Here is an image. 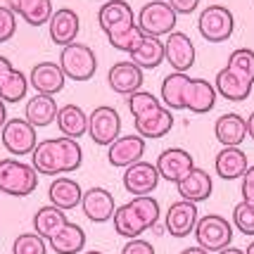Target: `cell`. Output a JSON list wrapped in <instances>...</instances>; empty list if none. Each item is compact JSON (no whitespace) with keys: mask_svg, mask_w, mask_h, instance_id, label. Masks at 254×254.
Segmentation results:
<instances>
[{"mask_svg":"<svg viewBox=\"0 0 254 254\" xmlns=\"http://www.w3.org/2000/svg\"><path fill=\"white\" fill-rule=\"evenodd\" d=\"M162 102L166 110L181 112L188 110L192 114H207L216 105V88L207 78H190L188 74H169L159 88Z\"/></svg>","mask_w":254,"mask_h":254,"instance_id":"obj_1","label":"cell"},{"mask_svg":"<svg viewBox=\"0 0 254 254\" xmlns=\"http://www.w3.org/2000/svg\"><path fill=\"white\" fill-rule=\"evenodd\" d=\"M83 164V150L78 140H71V138H48L43 143L36 145L31 155V166L36 169V174L41 176H64V174H71L81 169Z\"/></svg>","mask_w":254,"mask_h":254,"instance_id":"obj_2","label":"cell"},{"mask_svg":"<svg viewBox=\"0 0 254 254\" xmlns=\"http://www.w3.org/2000/svg\"><path fill=\"white\" fill-rule=\"evenodd\" d=\"M159 216H162L159 202L152 195H145V197H133L131 202L117 207L112 223L117 235H122L126 240H135L145 231H152L159 223Z\"/></svg>","mask_w":254,"mask_h":254,"instance_id":"obj_3","label":"cell"},{"mask_svg":"<svg viewBox=\"0 0 254 254\" xmlns=\"http://www.w3.org/2000/svg\"><path fill=\"white\" fill-rule=\"evenodd\" d=\"M38 188V174L31 164L14 157L0 159V192L10 197H26Z\"/></svg>","mask_w":254,"mask_h":254,"instance_id":"obj_4","label":"cell"},{"mask_svg":"<svg viewBox=\"0 0 254 254\" xmlns=\"http://www.w3.org/2000/svg\"><path fill=\"white\" fill-rule=\"evenodd\" d=\"M178 14L171 10V5L166 0H150L138 10L135 17V26L140 29L143 36H152V38H162L176 31Z\"/></svg>","mask_w":254,"mask_h":254,"instance_id":"obj_5","label":"cell"},{"mask_svg":"<svg viewBox=\"0 0 254 254\" xmlns=\"http://www.w3.org/2000/svg\"><path fill=\"white\" fill-rule=\"evenodd\" d=\"M195 240L197 247H202L204 252H221L226 247H231L233 243V223L228 219H223L221 214H207L197 219L195 226Z\"/></svg>","mask_w":254,"mask_h":254,"instance_id":"obj_6","label":"cell"},{"mask_svg":"<svg viewBox=\"0 0 254 254\" xmlns=\"http://www.w3.org/2000/svg\"><path fill=\"white\" fill-rule=\"evenodd\" d=\"M57 64L64 71V76L71 78V81H90L98 71V57L88 45L71 43L62 48Z\"/></svg>","mask_w":254,"mask_h":254,"instance_id":"obj_7","label":"cell"},{"mask_svg":"<svg viewBox=\"0 0 254 254\" xmlns=\"http://www.w3.org/2000/svg\"><path fill=\"white\" fill-rule=\"evenodd\" d=\"M0 140L12 157H24L33 155V150L38 145V135H36V128L24 117H12L0 128Z\"/></svg>","mask_w":254,"mask_h":254,"instance_id":"obj_8","label":"cell"},{"mask_svg":"<svg viewBox=\"0 0 254 254\" xmlns=\"http://www.w3.org/2000/svg\"><path fill=\"white\" fill-rule=\"evenodd\" d=\"M235 29V17L228 7L223 5H209L199 12L197 17V31L204 41L209 43H223L233 36Z\"/></svg>","mask_w":254,"mask_h":254,"instance_id":"obj_9","label":"cell"},{"mask_svg":"<svg viewBox=\"0 0 254 254\" xmlns=\"http://www.w3.org/2000/svg\"><path fill=\"white\" fill-rule=\"evenodd\" d=\"M88 135L95 145L110 147L122 135V117L110 105H100L88 114Z\"/></svg>","mask_w":254,"mask_h":254,"instance_id":"obj_10","label":"cell"},{"mask_svg":"<svg viewBox=\"0 0 254 254\" xmlns=\"http://www.w3.org/2000/svg\"><path fill=\"white\" fill-rule=\"evenodd\" d=\"M98 22L100 29L105 31V36L110 38V36L133 29L135 26V14H133V7L126 0H107L98 10Z\"/></svg>","mask_w":254,"mask_h":254,"instance_id":"obj_11","label":"cell"},{"mask_svg":"<svg viewBox=\"0 0 254 254\" xmlns=\"http://www.w3.org/2000/svg\"><path fill=\"white\" fill-rule=\"evenodd\" d=\"M195 45L190 41L188 33L183 31H171L164 41V60L171 64V69L176 74H186L195 64Z\"/></svg>","mask_w":254,"mask_h":254,"instance_id":"obj_12","label":"cell"},{"mask_svg":"<svg viewBox=\"0 0 254 254\" xmlns=\"http://www.w3.org/2000/svg\"><path fill=\"white\" fill-rule=\"evenodd\" d=\"M155 166L159 171V178H164L169 183H178L181 178H186L195 169V159L183 147H166L159 152Z\"/></svg>","mask_w":254,"mask_h":254,"instance_id":"obj_13","label":"cell"},{"mask_svg":"<svg viewBox=\"0 0 254 254\" xmlns=\"http://www.w3.org/2000/svg\"><path fill=\"white\" fill-rule=\"evenodd\" d=\"M145 155V138L138 133L131 135H119L114 143L107 147V162L114 169H128V166L143 162Z\"/></svg>","mask_w":254,"mask_h":254,"instance_id":"obj_14","label":"cell"},{"mask_svg":"<svg viewBox=\"0 0 254 254\" xmlns=\"http://www.w3.org/2000/svg\"><path fill=\"white\" fill-rule=\"evenodd\" d=\"M81 211L83 216L93 223H107L112 221L114 211H117V202L107 188H88L83 190V197H81Z\"/></svg>","mask_w":254,"mask_h":254,"instance_id":"obj_15","label":"cell"},{"mask_svg":"<svg viewBox=\"0 0 254 254\" xmlns=\"http://www.w3.org/2000/svg\"><path fill=\"white\" fill-rule=\"evenodd\" d=\"M197 204L192 202H186V199H178L174 202L169 209H166V216H164V228L171 238H188L190 233L195 231L197 226Z\"/></svg>","mask_w":254,"mask_h":254,"instance_id":"obj_16","label":"cell"},{"mask_svg":"<svg viewBox=\"0 0 254 254\" xmlns=\"http://www.w3.org/2000/svg\"><path fill=\"white\" fill-rule=\"evenodd\" d=\"M143 81L145 74L138 64H133L131 60H124V62H117V64L110 66L107 71V83L110 88L117 93V95H133L138 90H143Z\"/></svg>","mask_w":254,"mask_h":254,"instance_id":"obj_17","label":"cell"},{"mask_svg":"<svg viewBox=\"0 0 254 254\" xmlns=\"http://www.w3.org/2000/svg\"><path fill=\"white\" fill-rule=\"evenodd\" d=\"M159 171H157L155 164H150V162H138V164L128 166L126 171H124V188L126 192H131L133 197H145V195H150V192H155L157 186H159Z\"/></svg>","mask_w":254,"mask_h":254,"instance_id":"obj_18","label":"cell"},{"mask_svg":"<svg viewBox=\"0 0 254 254\" xmlns=\"http://www.w3.org/2000/svg\"><path fill=\"white\" fill-rule=\"evenodd\" d=\"M64 83H66V76L57 62H38V64L31 69V74H29V86H31L38 95L55 98L57 93H62Z\"/></svg>","mask_w":254,"mask_h":254,"instance_id":"obj_19","label":"cell"},{"mask_svg":"<svg viewBox=\"0 0 254 254\" xmlns=\"http://www.w3.org/2000/svg\"><path fill=\"white\" fill-rule=\"evenodd\" d=\"M133 126H135V133L140 135V138H164L166 133L174 128V112L166 110L164 105L162 107H157L152 112H145L140 117H135L133 119Z\"/></svg>","mask_w":254,"mask_h":254,"instance_id":"obj_20","label":"cell"},{"mask_svg":"<svg viewBox=\"0 0 254 254\" xmlns=\"http://www.w3.org/2000/svg\"><path fill=\"white\" fill-rule=\"evenodd\" d=\"M48 24H50V41L55 45L64 48V45L76 43L78 29H81V19H78V14L71 10V7H60V10H55Z\"/></svg>","mask_w":254,"mask_h":254,"instance_id":"obj_21","label":"cell"},{"mask_svg":"<svg viewBox=\"0 0 254 254\" xmlns=\"http://www.w3.org/2000/svg\"><path fill=\"white\" fill-rule=\"evenodd\" d=\"M176 190L181 199H186V202H192V204H199V202H204V199L211 197V190H214V181L211 176L204 171V169H192L186 178H181L176 183Z\"/></svg>","mask_w":254,"mask_h":254,"instance_id":"obj_22","label":"cell"},{"mask_svg":"<svg viewBox=\"0 0 254 254\" xmlns=\"http://www.w3.org/2000/svg\"><path fill=\"white\" fill-rule=\"evenodd\" d=\"M81 197H83L81 186L69 176H57L55 181L50 183V188H48L50 204L57 207V209H62L64 214L71 209H76V207H81Z\"/></svg>","mask_w":254,"mask_h":254,"instance_id":"obj_23","label":"cell"},{"mask_svg":"<svg viewBox=\"0 0 254 254\" xmlns=\"http://www.w3.org/2000/svg\"><path fill=\"white\" fill-rule=\"evenodd\" d=\"M247 169H250V162H247V155L240 147H223L214 157V171L223 181L243 178Z\"/></svg>","mask_w":254,"mask_h":254,"instance_id":"obj_24","label":"cell"},{"mask_svg":"<svg viewBox=\"0 0 254 254\" xmlns=\"http://www.w3.org/2000/svg\"><path fill=\"white\" fill-rule=\"evenodd\" d=\"M214 135L223 147H240V143L247 138V119L235 112L221 114L214 124Z\"/></svg>","mask_w":254,"mask_h":254,"instance_id":"obj_25","label":"cell"},{"mask_svg":"<svg viewBox=\"0 0 254 254\" xmlns=\"http://www.w3.org/2000/svg\"><path fill=\"white\" fill-rule=\"evenodd\" d=\"M5 7H10L17 17H22L31 26H43L53 17V0H5Z\"/></svg>","mask_w":254,"mask_h":254,"instance_id":"obj_26","label":"cell"},{"mask_svg":"<svg viewBox=\"0 0 254 254\" xmlns=\"http://www.w3.org/2000/svg\"><path fill=\"white\" fill-rule=\"evenodd\" d=\"M252 86L254 83H250V81L243 76H238V74L231 71L228 66H223L221 71L216 74V78H214L216 95L231 100V102H243V100H247L250 93H252Z\"/></svg>","mask_w":254,"mask_h":254,"instance_id":"obj_27","label":"cell"},{"mask_svg":"<svg viewBox=\"0 0 254 254\" xmlns=\"http://www.w3.org/2000/svg\"><path fill=\"white\" fill-rule=\"evenodd\" d=\"M48 247L55 254H81L86 247V231L78 223L66 221L60 231L48 240Z\"/></svg>","mask_w":254,"mask_h":254,"instance_id":"obj_28","label":"cell"},{"mask_svg":"<svg viewBox=\"0 0 254 254\" xmlns=\"http://www.w3.org/2000/svg\"><path fill=\"white\" fill-rule=\"evenodd\" d=\"M57 128L62 131L64 138H71V140H78L81 135L88 133V114L81 110L78 105L69 102V105H62L57 110Z\"/></svg>","mask_w":254,"mask_h":254,"instance_id":"obj_29","label":"cell"},{"mask_svg":"<svg viewBox=\"0 0 254 254\" xmlns=\"http://www.w3.org/2000/svg\"><path fill=\"white\" fill-rule=\"evenodd\" d=\"M57 102L50 95H33L26 100V107H24V119L31 124L33 128H45L57 119Z\"/></svg>","mask_w":254,"mask_h":254,"instance_id":"obj_30","label":"cell"},{"mask_svg":"<svg viewBox=\"0 0 254 254\" xmlns=\"http://www.w3.org/2000/svg\"><path fill=\"white\" fill-rule=\"evenodd\" d=\"M131 62L138 64L140 69H157L164 62V41L162 38H152V36H143L140 43L135 45L131 53Z\"/></svg>","mask_w":254,"mask_h":254,"instance_id":"obj_31","label":"cell"},{"mask_svg":"<svg viewBox=\"0 0 254 254\" xmlns=\"http://www.w3.org/2000/svg\"><path fill=\"white\" fill-rule=\"evenodd\" d=\"M69 221L66 219V214L62 209H57V207H53V204H48V207H41V209L33 214V233L36 235H41L45 243L55 235L64 223Z\"/></svg>","mask_w":254,"mask_h":254,"instance_id":"obj_32","label":"cell"},{"mask_svg":"<svg viewBox=\"0 0 254 254\" xmlns=\"http://www.w3.org/2000/svg\"><path fill=\"white\" fill-rule=\"evenodd\" d=\"M26 93H29V76L24 71H19V69H12L0 83V100L5 105L22 102L26 98Z\"/></svg>","mask_w":254,"mask_h":254,"instance_id":"obj_33","label":"cell"},{"mask_svg":"<svg viewBox=\"0 0 254 254\" xmlns=\"http://www.w3.org/2000/svg\"><path fill=\"white\" fill-rule=\"evenodd\" d=\"M228 69L235 71L238 76L247 78L250 83H254V50L250 48H238L228 55Z\"/></svg>","mask_w":254,"mask_h":254,"instance_id":"obj_34","label":"cell"},{"mask_svg":"<svg viewBox=\"0 0 254 254\" xmlns=\"http://www.w3.org/2000/svg\"><path fill=\"white\" fill-rule=\"evenodd\" d=\"M12 254H48V243L36 233H19L12 243Z\"/></svg>","mask_w":254,"mask_h":254,"instance_id":"obj_35","label":"cell"},{"mask_svg":"<svg viewBox=\"0 0 254 254\" xmlns=\"http://www.w3.org/2000/svg\"><path fill=\"white\" fill-rule=\"evenodd\" d=\"M233 226L243 235L254 238V204L250 202H238L233 207Z\"/></svg>","mask_w":254,"mask_h":254,"instance_id":"obj_36","label":"cell"},{"mask_svg":"<svg viewBox=\"0 0 254 254\" xmlns=\"http://www.w3.org/2000/svg\"><path fill=\"white\" fill-rule=\"evenodd\" d=\"M157 107H162V100L152 93H147V90H138V93L128 95V112L133 114V119L145 114V112L157 110Z\"/></svg>","mask_w":254,"mask_h":254,"instance_id":"obj_37","label":"cell"},{"mask_svg":"<svg viewBox=\"0 0 254 254\" xmlns=\"http://www.w3.org/2000/svg\"><path fill=\"white\" fill-rule=\"evenodd\" d=\"M140 38H143L140 29H138V26H133V29H128V31H122V33H117V36H110L107 41H110L112 48H117V50H122V53H128V55H131L133 50H135V45L140 43Z\"/></svg>","mask_w":254,"mask_h":254,"instance_id":"obj_38","label":"cell"},{"mask_svg":"<svg viewBox=\"0 0 254 254\" xmlns=\"http://www.w3.org/2000/svg\"><path fill=\"white\" fill-rule=\"evenodd\" d=\"M14 31H17V14L10 7L0 5V43L10 41Z\"/></svg>","mask_w":254,"mask_h":254,"instance_id":"obj_39","label":"cell"},{"mask_svg":"<svg viewBox=\"0 0 254 254\" xmlns=\"http://www.w3.org/2000/svg\"><path fill=\"white\" fill-rule=\"evenodd\" d=\"M122 254H155V247H152V243H147L143 238H135V240H128L124 245Z\"/></svg>","mask_w":254,"mask_h":254,"instance_id":"obj_40","label":"cell"},{"mask_svg":"<svg viewBox=\"0 0 254 254\" xmlns=\"http://www.w3.org/2000/svg\"><path fill=\"white\" fill-rule=\"evenodd\" d=\"M240 192H243V202H250V204H254V164L250 166L247 171H245Z\"/></svg>","mask_w":254,"mask_h":254,"instance_id":"obj_41","label":"cell"},{"mask_svg":"<svg viewBox=\"0 0 254 254\" xmlns=\"http://www.w3.org/2000/svg\"><path fill=\"white\" fill-rule=\"evenodd\" d=\"M166 2L171 5V10L176 14H192L199 5V0H166Z\"/></svg>","mask_w":254,"mask_h":254,"instance_id":"obj_42","label":"cell"},{"mask_svg":"<svg viewBox=\"0 0 254 254\" xmlns=\"http://www.w3.org/2000/svg\"><path fill=\"white\" fill-rule=\"evenodd\" d=\"M12 69H14V66H12L10 60H7L5 55H0V83H2V78L7 76V74H10Z\"/></svg>","mask_w":254,"mask_h":254,"instance_id":"obj_43","label":"cell"},{"mask_svg":"<svg viewBox=\"0 0 254 254\" xmlns=\"http://www.w3.org/2000/svg\"><path fill=\"white\" fill-rule=\"evenodd\" d=\"M5 122H7V107H5V102L0 100V128L5 126Z\"/></svg>","mask_w":254,"mask_h":254,"instance_id":"obj_44","label":"cell"},{"mask_svg":"<svg viewBox=\"0 0 254 254\" xmlns=\"http://www.w3.org/2000/svg\"><path fill=\"white\" fill-rule=\"evenodd\" d=\"M247 135H250V138L254 140V112L250 114V117H247Z\"/></svg>","mask_w":254,"mask_h":254,"instance_id":"obj_45","label":"cell"},{"mask_svg":"<svg viewBox=\"0 0 254 254\" xmlns=\"http://www.w3.org/2000/svg\"><path fill=\"white\" fill-rule=\"evenodd\" d=\"M181 254H209V252H204L202 247H186Z\"/></svg>","mask_w":254,"mask_h":254,"instance_id":"obj_46","label":"cell"},{"mask_svg":"<svg viewBox=\"0 0 254 254\" xmlns=\"http://www.w3.org/2000/svg\"><path fill=\"white\" fill-rule=\"evenodd\" d=\"M216 254H245V250H238V247H226V250H221V252Z\"/></svg>","mask_w":254,"mask_h":254,"instance_id":"obj_47","label":"cell"},{"mask_svg":"<svg viewBox=\"0 0 254 254\" xmlns=\"http://www.w3.org/2000/svg\"><path fill=\"white\" fill-rule=\"evenodd\" d=\"M245 254H254V240L250 245H247V250H245Z\"/></svg>","mask_w":254,"mask_h":254,"instance_id":"obj_48","label":"cell"},{"mask_svg":"<svg viewBox=\"0 0 254 254\" xmlns=\"http://www.w3.org/2000/svg\"><path fill=\"white\" fill-rule=\"evenodd\" d=\"M81 254H105V252H100V250H88V252H81Z\"/></svg>","mask_w":254,"mask_h":254,"instance_id":"obj_49","label":"cell"},{"mask_svg":"<svg viewBox=\"0 0 254 254\" xmlns=\"http://www.w3.org/2000/svg\"><path fill=\"white\" fill-rule=\"evenodd\" d=\"M105 2H107V0H105Z\"/></svg>","mask_w":254,"mask_h":254,"instance_id":"obj_50","label":"cell"}]
</instances>
